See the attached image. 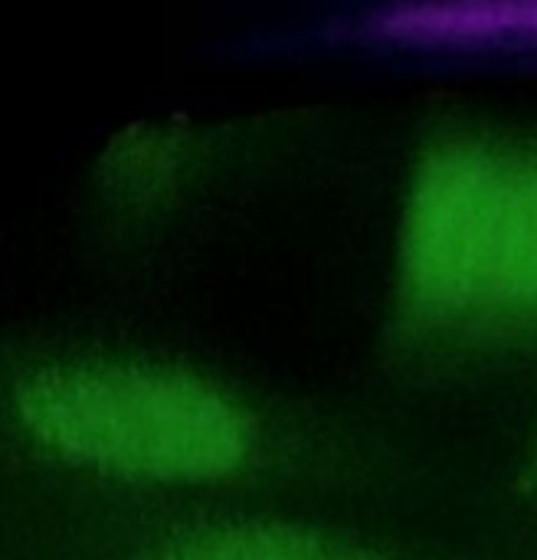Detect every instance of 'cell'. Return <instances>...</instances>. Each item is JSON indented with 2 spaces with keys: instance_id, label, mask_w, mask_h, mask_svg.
Segmentation results:
<instances>
[{
  "instance_id": "7a4b0ae2",
  "label": "cell",
  "mask_w": 537,
  "mask_h": 560,
  "mask_svg": "<svg viewBox=\"0 0 537 560\" xmlns=\"http://www.w3.org/2000/svg\"><path fill=\"white\" fill-rule=\"evenodd\" d=\"M509 174L482 151L450 148L427 161L410 194L404 272L433 308L466 305L489 289Z\"/></svg>"
},
{
  "instance_id": "277c9868",
  "label": "cell",
  "mask_w": 537,
  "mask_h": 560,
  "mask_svg": "<svg viewBox=\"0 0 537 560\" xmlns=\"http://www.w3.org/2000/svg\"><path fill=\"white\" fill-rule=\"evenodd\" d=\"M489 289L509 302L537 305V167L509 174Z\"/></svg>"
},
{
  "instance_id": "5b68a950",
  "label": "cell",
  "mask_w": 537,
  "mask_h": 560,
  "mask_svg": "<svg viewBox=\"0 0 537 560\" xmlns=\"http://www.w3.org/2000/svg\"><path fill=\"white\" fill-rule=\"evenodd\" d=\"M174 560H371L351 551H338L299 532L269 525H236L194 538Z\"/></svg>"
},
{
  "instance_id": "3957f363",
  "label": "cell",
  "mask_w": 537,
  "mask_h": 560,
  "mask_svg": "<svg viewBox=\"0 0 537 560\" xmlns=\"http://www.w3.org/2000/svg\"><path fill=\"white\" fill-rule=\"evenodd\" d=\"M354 39L436 56H537L532 3H413L371 10L351 26Z\"/></svg>"
},
{
  "instance_id": "6da1fadb",
  "label": "cell",
  "mask_w": 537,
  "mask_h": 560,
  "mask_svg": "<svg viewBox=\"0 0 537 560\" xmlns=\"http://www.w3.org/2000/svg\"><path fill=\"white\" fill-rule=\"evenodd\" d=\"M20 420L79 466L141 479H210L249 453L246 417L213 387L174 371H39L20 390Z\"/></svg>"
}]
</instances>
